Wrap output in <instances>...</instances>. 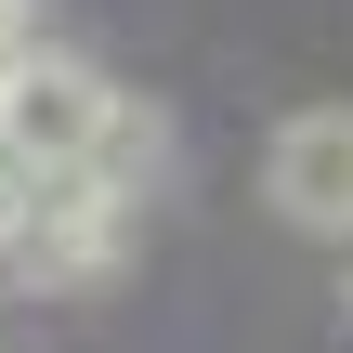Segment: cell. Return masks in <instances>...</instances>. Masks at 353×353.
I'll return each mask as SVG.
<instances>
[{
  "label": "cell",
  "instance_id": "1",
  "mask_svg": "<svg viewBox=\"0 0 353 353\" xmlns=\"http://www.w3.org/2000/svg\"><path fill=\"white\" fill-rule=\"evenodd\" d=\"M131 223H144V196H118L105 170H39L26 210L0 223V288L79 301V288H105V275L131 262Z\"/></svg>",
  "mask_w": 353,
  "mask_h": 353
},
{
  "label": "cell",
  "instance_id": "2",
  "mask_svg": "<svg viewBox=\"0 0 353 353\" xmlns=\"http://www.w3.org/2000/svg\"><path fill=\"white\" fill-rule=\"evenodd\" d=\"M105 118H118V79H105L92 52H65L52 26L0 52V131L26 144V170H92Z\"/></svg>",
  "mask_w": 353,
  "mask_h": 353
},
{
  "label": "cell",
  "instance_id": "3",
  "mask_svg": "<svg viewBox=\"0 0 353 353\" xmlns=\"http://www.w3.org/2000/svg\"><path fill=\"white\" fill-rule=\"evenodd\" d=\"M262 196H275L288 236L341 249V236H353V105H288V118H275V144H262Z\"/></svg>",
  "mask_w": 353,
  "mask_h": 353
},
{
  "label": "cell",
  "instance_id": "4",
  "mask_svg": "<svg viewBox=\"0 0 353 353\" xmlns=\"http://www.w3.org/2000/svg\"><path fill=\"white\" fill-rule=\"evenodd\" d=\"M26 183H39V170H26V144H13V131H0V223H13V210H26Z\"/></svg>",
  "mask_w": 353,
  "mask_h": 353
},
{
  "label": "cell",
  "instance_id": "5",
  "mask_svg": "<svg viewBox=\"0 0 353 353\" xmlns=\"http://www.w3.org/2000/svg\"><path fill=\"white\" fill-rule=\"evenodd\" d=\"M13 39H39V0H0V52H13Z\"/></svg>",
  "mask_w": 353,
  "mask_h": 353
},
{
  "label": "cell",
  "instance_id": "6",
  "mask_svg": "<svg viewBox=\"0 0 353 353\" xmlns=\"http://www.w3.org/2000/svg\"><path fill=\"white\" fill-rule=\"evenodd\" d=\"M341 314H353V236H341Z\"/></svg>",
  "mask_w": 353,
  "mask_h": 353
}]
</instances>
